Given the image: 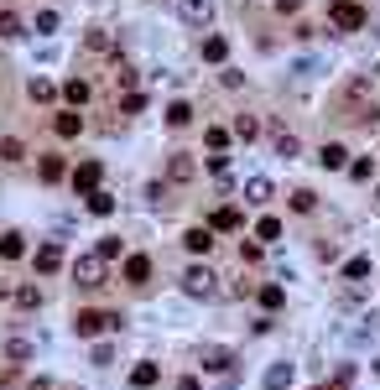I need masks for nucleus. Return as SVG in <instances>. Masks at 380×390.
Wrapping results in <instances>:
<instances>
[{"mask_svg":"<svg viewBox=\"0 0 380 390\" xmlns=\"http://www.w3.org/2000/svg\"><path fill=\"white\" fill-rule=\"evenodd\" d=\"M104 328H120V313H99V307H84V313H73V333L78 339H94Z\"/></svg>","mask_w":380,"mask_h":390,"instance_id":"1","label":"nucleus"},{"mask_svg":"<svg viewBox=\"0 0 380 390\" xmlns=\"http://www.w3.org/2000/svg\"><path fill=\"white\" fill-rule=\"evenodd\" d=\"M329 26H334V32H360V26H365V6H360V0H334V6H329Z\"/></svg>","mask_w":380,"mask_h":390,"instance_id":"2","label":"nucleus"},{"mask_svg":"<svg viewBox=\"0 0 380 390\" xmlns=\"http://www.w3.org/2000/svg\"><path fill=\"white\" fill-rule=\"evenodd\" d=\"M214 281L219 276L208 271V265H188V271H182V291H188V297H214V291H219Z\"/></svg>","mask_w":380,"mask_h":390,"instance_id":"3","label":"nucleus"},{"mask_svg":"<svg viewBox=\"0 0 380 390\" xmlns=\"http://www.w3.org/2000/svg\"><path fill=\"white\" fill-rule=\"evenodd\" d=\"M99 276H104V255H78L73 260V281L78 287H99Z\"/></svg>","mask_w":380,"mask_h":390,"instance_id":"4","label":"nucleus"},{"mask_svg":"<svg viewBox=\"0 0 380 390\" xmlns=\"http://www.w3.org/2000/svg\"><path fill=\"white\" fill-rule=\"evenodd\" d=\"M99 177H104V167H99V161H78V167H73V187H78V193H99Z\"/></svg>","mask_w":380,"mask_h":390,"instance_id":"5","label":"nucleus"},{"mask_svg":"<svg viewBox=\"0 0 380 390\" xmlns=\"http://www.w3.org/2000/svg\"><path fill=\"white\" fill-rule=\"evenodd\" d=\"M120 276L130 281V287H146V281H151V255H125Z\"/></svg>","mask_w":380,"mask_h":390,"instance_id":"6","label":"nucleus"},{"mask_svg":"<svg viewBox=\"0 0 380 390\" xmlns=\"http://www.w3.org/2000/svg\"><path fill=\"white\" fill-rule=\"evenodd\" d=\"M32 265H37V276H52V271L63 265V245H52V239H47V245H37Z\"/></svg>","mask_w":380,"mask_h":390,"instance_id":"7","label":"nucleus"},{"mask_svg":"<svg viewBox=\"0 0 380 390\" xmlns=\"http://www.w3.org/2000/svg\"><path fill=\"white\" fill-rule=\"evenodd\" d=\"M182 245H188L193 255H208V250H214V229H208V224H193V229L182 234Z\"/></svg>","mask_w":380,"mask_h":390,"instance_id":"8","label":"nucleus"},{"mask_svg":"<svg viewBox=\"0 0 380 390\" xmlns=\"http://www.w3.org/2000/svg\"><path fill=\"white\" fill-rule=\"evenodd\" d=\"M318 161H323V167H329V172H338V167H349V151H344V146H338V141H329V146H323V151H318Z\"/></svg>","mask_w":380,"mask_h":390,"instance_id":"9","label":"nucleus"},{"mask_svg":"<svg viewBox=\"0 0 380 390\" xmlns=\"http://www.w3.org/2000/svg\"><path fill=\"white\" fill-rule=\"evenodd\" d=\"M156 380H162V370H156L151 359H146V365H136V370H130V385H136V390H151Z\"/></svg>","mask_w":380,"mask_h":390,"instance_id":"10","label":"nucleus"},{"mask_svg":"<svg viewBox=\"0 0 380 390\" xmlns=\"http://www.w3.org/2000/svg\"><path fill=\"white\" fill-rule=\"evenodd\" d=\"M208 16H214V6H208V0H182V21H193V26H203Z\"/></svg>","mask_w":380,"mask_h":390,"instance_id":"11","label":"nucleus"},{"mask_svg":"<svg viewBox=\"0 0 380 390\" xmlns=\"http://www.w3.org/2000/svg\"><path fill=\"white\" fill-rule=\"evenodd\" d=\"M208 229H224V234H229V229H240V208L224 203V208L214 213V219H208Z\"/></svg>","mask_w":380,"mask_h":390,"instance_id":"12","label":"nucleus"},{"mask_svg":"<svg viewBox=\"0 0 380 390\" xmlns=\"http://www.w3.org/2000/svg\"><path fill=\"white\" fill-rule=\"evenodd\" d=\"M52 125H58V136H63V141H73L78 130H84V115H78V110H68V115H58V120H52Z\"/></svg>","mask_w":380,"mask_h":390,"instance_id":"13","label":"nucleus"},{"mask_svg":"<svg viewBox=\"0 0 380 390\" xmlns=\"http://www.w3.org/2000/svg\"><path fill=\"white\" fill-rule=\"evenodd\" d=\"M229 58V42L224 37H203V63H224Z\"/></svg>","mask_w":380,"mask_h":390,"instance_id":"14","label":"nucleus"},{"mask_svg":"<svg viewBox=\"0 0 380 390\" xmlns=\"http://www.w3.org/2000/svg\"><path fill=\"white\" fill-rule=\"evenodd\" d=\"M37 172H42V182H63V172H68V167H63V156H42V161H37Z\"/></svg>","mask_w":380,"mask_h":390,"instance_id":"15","label":"nucleus"},{"mask_svg":"<svg viewBox=\"0 0 380 390\" xmlns=\"http://www.w3.org/2000/svg\"><path fill=\"white\" fill-rule=\"evenodd\" d=\"M89 213L110 219V213H115V193H104V187H99V193H89Z\"/></svg>","mask_w":380,"mask_h":390,"instance_id":"16","label":"nucleus"},{"mask_svg":"<svg viewBox=\"0 0 380 390\" xmlns=\"http://www.w3.org/2000/svg\"><path fill=\"white\" fill-rule=\"evenodd\" d=\"M292 385V365H271L266 370V390H286Z\"/></svg>","mask_w":380,"mask_h":390,"instance_id":"17","label":"nucleus"},{"mask_svg":"<svg viewBox=\"0 0 380 390\" xmlns=\"http://www.w3.org/2000/svg\"><path fill=\"white\" fill-rule=\"evenodd\" d=\"M203 141H208V151H214V156H224V146H229V130H224V125H208V130H203Z\"/></svg>","mask_w":380,"mask_h":390,"instance_id":"18","label":"nucleus"},{"mask_svg":"<svg viewBox=\"0 0 380 390\" xmlns=\"http://www.w3.org/2000/svg\"><path fill=\"white\" fill-rule=\"evenodd\" d=\"M167 177H172V182H188V177H193V156H172V161H167Z\"/></svg>","mask_w":380,"mask_h":390,"instance_id":"19","label":"nucleus"},{"mask_svg":"<svg viewBox=\"0 0 380 390\" xmlns=\"http://www.w3.org/2000/svg\"><path fill=\"white\" fill-rule=\"evenodd\" d=\"M266 198H271V182H266V177H251V182H245V203H266Z\"/></svg>","mask_w":380,"mask_h":390,"instance_id":"20","label":"nucleus"},{"mask_svg":"<svg viewBox=\"0 0 380 390\" xmlns=\"http://www.w3.org/2000/svg\"><path fill=\"white\" fill-rule=\"evenodd\" d=\"M63 99H68L73 110H78V104L89 99V84H84V78H68V84H63Z\"/></svg>","mask_w":380,"mask_h":390,"instance_id":"21","label":"nucleus"},{"mask_svg":"<svg viewBox=\"0 0 380 390\" xmlns=\"http://www.w3.org/2000/svg\"><path fill=\"white\" fill-rule=\"evenodd\" d=\"M0 255H6V260H21V255H26V245H21V234H16V229L0 234Z\"/></svg>","mask_w":380,"mask_h":390,"instance_id":"22","label":"nucleus"},{"mask_svg":"<svg viewBox=\"0 0 380 390\" xmlns=\"http://www.w3.org/2000/svg\"><path fill=\"white\" fill-rule=\"evenodd\" d=\"M370 276V255H355V260H344V281H365Z\"/></svg>","mask_w":380,"mask_h":390,"instance_id":"23","label":"nucleus"},{"mask_svg":"<svg viewBox=\"0 0 380 390\" xmlns=\"http://www.w3.org/2000/svg\"><path fill=\"white\" fill-rule=\"evenodd\" d=\"M281 302H286V291L277 287V281H271V287H260V307H266V313H277Z\"/></svg>","mask_w":380,"mask_h":390,"instance_id":"24","label":"nucleus"},{"mask_svg":"<svg viewBox=\"0 0 380 390\" xmlns=\"http://www.w3.org/2000/svg\"><path fill=\"white\" fill-rule=\"evenodd\" d=\"M84 42H89V52H110V47H115V37L104 32V26H94V32H89Z\"/></svg>","mask_w":380,"mask_h":390,"instance_id":"25","label":"nucleus"},{"mask_svg":"<svg viewBox=\"0 0 380 390\" xmlns=\"http://www.w3.org/2000/svg\"><path fill=\"white\" fill-rule=\"evenodd\" d=\"M16 307H21V313H32V307H42V291H37V287H16Z\"/></svg>","mask_w":380,"mask_h":390,"instance_id":"26","label":"nucleus"},{"mask_svg":"<svg viewBox=\"0 0 380 390\" xmlns=\"http://www.w3.org/2000/svg\"><path fill=\"white\" fill-rule=\"evenodd\" d=\"M349 177H355V182H370V177H375V161H370V156L349 161Z\"/></svg>","mask_w":380,"mask_h":390,"instance_id":"27","label":"nucleus"},{"mask_svg":"<svg viewBox=\"0 0 380 390\" xmlns=\"http://www.w3.org/2000/svg\"><path fill=\"white\" fill-rule=\"evenodd\" d=\"M292 208H297V213H312V208H318V193H308V187H297V193H292Z\"/></svg>","mask_w":380,"mask_h":390,"instance_id":"28","label":"nucleus"},{"mask_svg":"<svg viewBox=\"0 0 380 390\" xmlns=\"http://www.w3.org/2000/svg\"><path fill=\"white\" fill-rule=\"evenodd\" d=\"M255 239H281V219H271V213H266V219L255 224Z\"/></svg>","mask_w":380,"mask_h":390,"instance_id":"29","label":"nucleus"},{"mask_svg":"<svg viewBox=\"0 0 380 390\" xmlns=\"http://www.w3.org/2000/svg\"><path fill=\"white\" fill-rule=\"evenodd\" d=\"M234 136H240V141H255V136H260V125H255L251 115H240V120H234Z\"/></svg>","mask_w":380,"mask_h":390,"instance_id":"30","label":"nucleus"},{"mask_svg":"<svg viewBox=\"0 0 380 390\" xmlns=\"http://www.w3.org/2000/svg\"><path fill=\"white\" fill-rule=\"evenodd\" d=\"M188 120H193V104H172V110H167V125H188Z\"/></svg>","mask_w":380,"mask_h":390,"instance_id":"31","label":"nucleus"},{"mask_svg":"<svg viewBox=\"0 0 380 390\" xmlns=\"http://www.w3.org/2000/svg\"><path fill=\"white\" fill-rule=\"evenodd\" d=\"M94 255H104V260H120L125 245H120V239H99V250H94Z\"/></svg>","mask_w":380,"mask_h":390,"instance_id":"32","label":"nucleus"},{"mask_svg":"<svg viewBox=\"0 0 380 390\" xmlns=\"http://www.w3.org/2000/svg\"><path fill=\"white\" fill-rule=\"evenodd\" d=\"M0 37H21V21L11 11H0Z\"/></svg>","mask_w":380,"mask_h":390,"instance_id":"33","label":"nucleus"},{"mask_svg":"<svg viewBox=\"0 0 380 390\" xmlns=\"http://www.w3.org/2000/svg\"><path fill=\"white\" fill-rule=\"evenodd\" d=\"M52 94H58V89H52V84H47V78H32V99H42V104H47V99H52Z\"/></svg>","mask_w":380,"mask_h":390,"instance_id":"34","label":"nucleus"},{"mask_svg":"<svg viewBox=\"0 0 380 390\" xmlns=\"http://www.w3.org/2000/svg\"><path fill=\"white\" fill-rule=\"evenodd\" d=\"M0 156H6V161H21L26 146H21V141H0Z\"/></svg>","mask_w":380,"mask_h":390,"instance_id":"35","label":"nucleus"},{"mask_svg":"<svg viewBox=\"0 0 380 390\" xmlns=\"http://www.w3.org/2000/svg\"><path fill=\"white\" fill-rule=\"evenodd\" d=\"M277 151H281V156H297L303 146H297V136H286V130H281V136H277Z\"/></svg>","mask_w":380,"mask_h":390,"instance_id":"36","label":"nucleus"},{"mask_svg":"<svg viewBox=\"0 0 380 390\" xmlns=\"http://www.w3.org/2000/svg\"><path fill=\"white\" fill-rule=\"evenodd\" d=\"M208 370H229V348H208Z\"/></svg>","mask_w":380,"mask_h":390,"instance_id":"37","label":"nucleus"},{"mask_svg":"<svg viewBox=\"0 0 380 390\" xmlns=\"http://www.w3.org/2000/svg\"><path fill=\"white\" fill-rule=\"evenodd\" d=\"M177 390H203V385H198V375H182V380H177Z\"/></svg>","mask_w":380,"mask_h":390,"instance_id":"38","label":"nucleus"},{"mask_svg":"<svg viewBox=\"0 0 380 390\" xmlns=\"http://www.w3.org/2000/svg\"><path fill=\"white\" fill-rule=\"evenodd\" d=\"M297 6H303V0H277V11H281V16H292Z\"/></svg>","mask_w":380,"mask_h":390,"instance_id":"39","label":"nucleus"}]
</instances>
